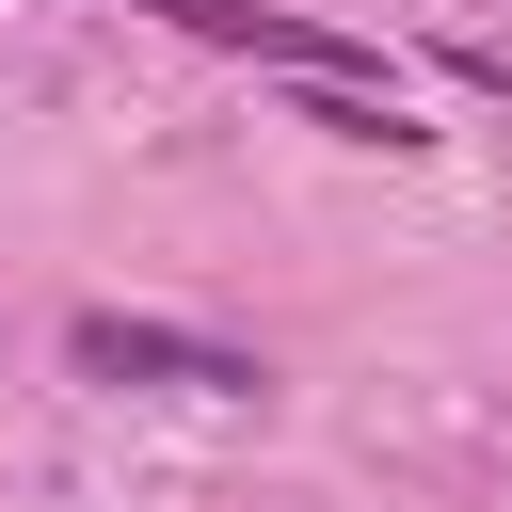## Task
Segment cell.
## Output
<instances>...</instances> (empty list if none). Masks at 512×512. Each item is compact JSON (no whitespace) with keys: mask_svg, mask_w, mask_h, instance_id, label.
Here are the masks:
<instances>
[{"mask_svg":"<svg viewBox=\"0 0 512 512\" xmlns=\"http://www.w3.org/2000/svg\"><path fill=\"white\" fill-rule=\"evenodd\" d=\"M464 80H480V96H512V48H464Z\"/></svg>","mask_w":512,"mask_h":512,"instance_id":"obj_2","label":"cell"},{"mask_svg":"<svg viewBox=\"0 0 512 512\" xmlns=\"http://www.w3.org/2000/svg\"><path fill=\"white\" fill-rule=\"evenodd\" d=\"M64 352H80V384H176V400H256V352H224V336H160V320H80Z\"/></svg>","mask_w":512,"mask_h":512,"instance_id":"obj_1","label":"cell"}]
</instances>
